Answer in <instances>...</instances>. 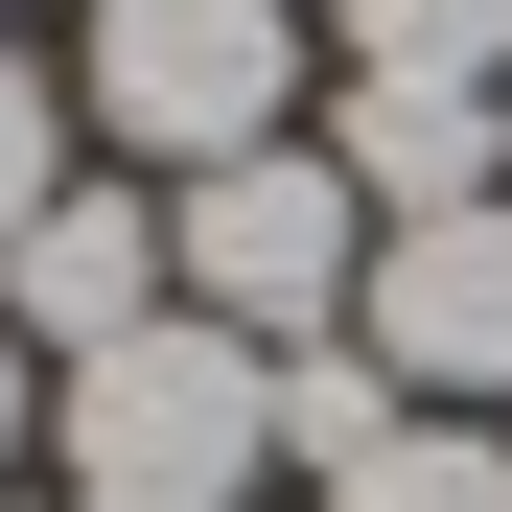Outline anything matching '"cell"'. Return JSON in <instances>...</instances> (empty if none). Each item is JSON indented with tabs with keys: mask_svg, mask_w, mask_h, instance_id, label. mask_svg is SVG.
I'll return each mask as SVG.
<instances>
[{
	"mask_svg": "<svg viewBox=\"0 0 512 512\" xmlns=\"http://www.w3.org/2000/svg\"><path fill=\"white\" fill-rule=\"evenodd\" d=\"M70 512H233L256 466H280V350H233V326H187L163 303L140 350H94L70 373Z\"/></svg>",
	"mask_w": 512,
	"mask_h": 512,
	"instance_id": "obj_1",
	"label": "cell"
},
{
	"mask_svg": "<svg viewBox=\"0 0 512 512\" xmlns=\"http://www.w3.org/2000/svg\"><path fill=\"white\" fill-rule=\"evenodd\" d=\"M163 280H187V326H233V350H326V326L373 303V210H350L326 140H256L210 187H163Z\"/></svg>",
	"mask_w": 512,
	"mask_h": 512,
	"instance_id": "obj_2",
	"label": "cell"
},
{
	"mask_svg": "<svg viewBox=\"0 0 512 512\" xmlns=\"http://www.w3.org/2000/svg\"><path fill=\"white\" fill-rule=\"evenodd\" d=\"M303 117V24L280 0H94V140L163 163V187H210Z\"/></svg>",
	"mask_w": 512,
	"mask_h": 512,
	"instance_id": "obj_3",
	"label": "cell"
},
{
	"mask_svg": "<svg viewBox=\"0 0 512 512\" xmlns=\"http://www.w3.org/2000/svg\"><path fill=\"white\" fill-rule=\"evenodd\" d=\"M350 350H373L419 419H489V396H512V210L373 233V303H350Z\"/></svg>",
	"mask_w": 512,
	"mask_h": 512,
	"instance_id": "obj_4",
	"label": "cell"
},
{
	"mask_svg": "<svg viewBox=\"0 0 512 512\" xmlns=\"http://www.w3.org/2000/svg\"><path fill=\"white\" fill-rule=\"evenodd\" d=\"M163 303H187V280H163V187H47L24 233H0V326H24V350H70V373L140 350Z\"/></svg>",
	"mask_w": 512,
	"mask_h": 512,
	"instance_id": "obj_5",
	"label": "cell"
},
{
	"mask_svg": "<svg viewBox=\"0 0 512 512\" xmlns=\"http://www.w3.org/2000/svg\"><path fill=\"white\" fill-rule=\"evenodd\" d=\"M326 163H350V210H373V233L512 210V94H443V70H350V94H326Z\"/></svg>",
	"mask_w": 512,
	"mask_h": 512,
	"instance_id": "obj_6",
	"label": "cell"
},
{
	"mask_svg": "<svg viewBox=\"0 0 512 512\" xmlns=\"http://www.w3.org/2000/svg\"><path fill=\"white\" fill-rule=\"evenodd\" d=\"M350 70H443V94H512V0H326Z\"/></svg>",
	"mask_w": 512,
	"mask_h": 512,
	"instance_id": "obj_7",
	"label": "cell"
},
{
	"mask_svg": "<svg viewBox=\"0 0 512 512\" xmlns=\"http://www.w3.org/2000/svg\"><path fill=\"white\" fill-rule=\"evenodd\" d=\"M396 419H419V396L350 350V326H326V350H280V466H326V489H350V466L396 443Z\"/></svg>",
	"mask_w": 512,
	"mask_h": 512,
	"instance_id": "obj_8",
	"label": "cell"
},
{
	"mask_svg": "<svg viewBox=\"0 0 512 512\" xmlns=\"http://www.w3.org/2000/svg\"><path fill=\"white\" fill-rule=\"evenodd\" d=\"M326 512H512V443H489V419H396Z\"/></svg>",
	"mask_w": 512,
	"mask_h": 512,
	"instance_id": "obj_9",
	"label": "cell"
},
{
	"mask_svg": "<svg viewBox=\"0 0 512 512\" xmlns=\"http://www.w3.org/2000/svg\"><path fill=\"white\" fill-rule=\"evenodd\" d=\"M47 187H70V94H47V70H24V47H0V233H24Z\"/></svg>",
	"mask_w": 512,
	"mask_h": 512,
	"instance_id": "obj_10",
	"label": "cell"
},
{
	"mask_svg": "<svg viewBox=\"0 0 512 512\" xmlns=\"http://www.w3.org/2000/svg\"><path fill=\"white\" fill-rule=\"evenodd\" d=\"M0 443H24V326H0Z\"/></svg>",
	"mask_w": 512,
	"mask_h": 512,
	"instance_id": "obj_11",
	"label": "cell"
}]
</instances>
